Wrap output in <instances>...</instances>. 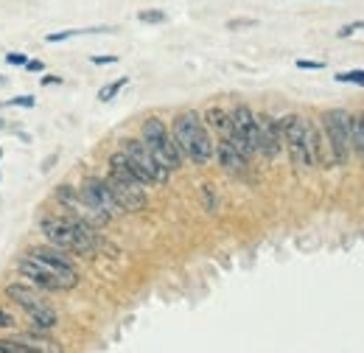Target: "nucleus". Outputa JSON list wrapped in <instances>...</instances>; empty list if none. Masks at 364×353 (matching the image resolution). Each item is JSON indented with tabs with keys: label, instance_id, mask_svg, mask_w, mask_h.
I'll list each match as a JSON object with an SVG mask.
<instances>
[{
	"label": "nucleus",
	"instance_id": "f257e3e1",
	"mask_svg": "<svg viewBox=\"0 0 364 353\" xmlns=\"http://www.w3.org/2000/svg\"><path fill=\"white\" fill-rule=\"evenodd\" d=\"M20 275L48 292H68L79 286V272L59 247H34L23 261Z\"/></svg>",
	"mask_w": 364,
	"mask_h": 353
},
{
	"label": "nucleus",
	"instance_id": "f03ea898",
	"mask_svg": "<svg viewBox=\"0 0 364 353\" xmlns=\"http://www.w3.org/2000/svg\"><path fill=\"white\" fill-rule=\"evenodd\" d=\"M40 230L46 233V238L65 250V253H76V255H92L98 250V236L95 227L85 219L65 214V216H46L40 221Z\"/></svg>",
	"mask_w": 364,
	"mask_h": 353
},
{
	"label": "nucleus",
	"instance_id": "7ed1b4c3",
	"mask_svg": "<svg viewBox=\"0 0 364 353\" xmlns=\"http://www.w3.org/2000/svg\"><path fill=\"white\" fill-rule=\"evenodd\" d=\"M174 140H177L182 154L191 157L199 166L210 163L213 154H216V146L210 140V132H208L205 121L196 112H182V115H177V121H174Z\"/></svg>",
	"mask_w": 364,
	"mask_h": 353
},
{
	"label": "nucleus",
	"instance_id": "20e7f679",
	"mask_svg": "<svg viewBox=\"0 0 364 353\" xmlns=\"http://www.w3.org/2000/svg\"><path fill=\"white\" fill-rule=\"evenodd\" d=\"M322 130L328 137V152L336 166H345L353 152V115L348 110H328L322 115Z\"/></svg>",
	"mask_w": 364,
	"mask_h": 353
},
{
	"label": "nucleus",
	"instance_id": "39448f33",
	"mask_svg": "<svg viewBox=\"0 0 364 353\" xmlns=\"http://www.w3.org/2000/svg\"><path fill=\"white\" fill-rule=\"evenodd\" d=\"M143 143L154 152V157L168 169V172H177L182 166V152L180 146H177V140H174V135H168L166 130V124L160 121V118H149V121H143Z\"/></svg>",
	"mask_w": 364,
	"mask_h": 353
},
{
	"label": "nucleus",
	"instance_id": "423d86ee",
	"mask_svg": "<svg viewBox=\"0 0 364 353\" xmlns=\"http://www.w3.org/2000/svg\"><path fill=\"white\" fill-rule=\"evenodd\" d=\"M6 295L28 314V320H31V325H34L37 331H50V328H56V322H59L56 311L50 309V306H46V300H43L31 286L9 283V286H6Z\"/></svg>",
	"mask_w": 364,
	"mask_h": 353
},
{
	"label": "nucleus",
	"instance_id": "0eeeda50",
	"mask_svg": "<svg viewBox=\"0 0 364 353\" xmlns=\"http://www.w3.org/2000/svg\"><path fill=\"white\" fill-rule=\"evenodd\" d=\"M124 154L129 157L132 169L137 172V176L146 182V185H166L171 172L154 157V152L143 143V140H127L124 143Z\"/></svg>",
	"mask_w": 364,
	"mask_h": 353
},
{
	"label": "nucleus",
	"instance_id": "6e6552de",
	"mask_svg": "<svg viewBox=\"0 0 364 353\" xmlns=\"http://www.w3.org/2000/svg\"><path fill=\"white\" fill-rule=\"evenodd\" d=\"M309 121L300 115H286L280 118V132H283V146L289 149V157L300 169H311V154H309Z\"/></svg>",
	"mask_w": 364,
	"mask_h": 353
},
{
	"label": "nucleus",
	"instance_id": "1a4fd4ad",
	"mask_svg": "<svg viewBox=\"0 0 364 353\" xmlns=\"http://www.w3.org/2000/svg\"><path fill=\"white\" fill-rule=\"evenodd\" d=\"M230 121H232V132L230 140L247 160L255 154V137H258V130H255V112L250 110V107H235L232 112H230Z\"/></svg>",
	"mask_w": 364,
	"mask_h": 353
},
{
	"label": "nucleus",
	"instance_id": "9d476101",
	"mask_svg": "<svg viewBox=\"0 0 364 353\" xmlns=\"http://www.w3.org/2000/svg\"><path fill=\"white\" fill-rule=\"evenodd\" d=\"M82 196L90 202L95 211H101L104 216H109V219H115V216H121L124 214V208L118 205V199L112 196V191H109V185H107V179H98V176H90L82 188Z\"/></svg>",
	"mask_w": 364,
	"mask_h": 353
},
{
	"label": "nucleus",
	"instance_id": "9b49d317",
	"mask_svg": "<svg viewBox=\"0 0 364 353\" xmlns=\"http://www.w3.org/2000/svg\"><path fill=\"white\" fill-rule=\"evenodd\" d=\"M255 130H258V137H255V152H261L264 157H277L280 149H283V132H280V121H274L272 115H255Z\"/></svg>",
	"mask_w": 364,
	"mask_h": 353
},
{
	"label": "nucleus",
	"instance_id": "f8f14e48",
	"mask_svg": "<svg viewBox=\"0 0 364 353\" xmlns=\"http://www.w3.org/2000/svg\"><path fill=\"white\" fill-rule=\"evenodd\" d=\"M107 185H109L112 196L118 199V205L124 208V214H137V211H143L149 205L143 185H129V182H121L115 176H107Z\"/></svg>",
	"mask_w": 364,
	"mask_h": 353
},
{
	"label": "nucleus",
	"instance_id": "ddd939ff",
	"mask_svg": "<svg viewBox=\"0 0 364 353\" xmlns=\"http://www.w3.org/2000/svg\"><path fill=\"white\" fill-rule=\"evenodd\" d=\"M216 154H219V163L228 169L230 174H244L247 172V157L230 143V140H222L216 146Z\"/></svg>",
	"mask_w": 364,
	"mask_h": 353
},
{
	"label": "nucleus",
	"instance_id": "4468645a",
	"mask_svg": "<svg viewBox=\"0 0 364 353\" xmlns=\"http://www.w3.org/2000/svg\"><path fill=\"white\" fill-rule=\"evenodd\" d=\"M205 121H208V127H210V130H216L222 137H230V132H232V121H230V115L225 112V110H219V107L208 110Z\"/></svg>",
	"mask_w": 364,
	"mask_h": 353
},
{
	"label": "nucleus",
	"instance_id": "2eb2a0df",
	"mask_svg": "<svg viewBox=\"0 0 364 353\" xmlns=\"http://www.w3.org/2000/svg\"><path fill=\"white\" fill-rule=\"evenodd\" d=\"M353 149L364 157V112L353 118Z\"/></svg>",
	"mask_w": 364,
	"mask_h": 353
},
{
	"label": "nucleus",
	"instance_id": "dca6fc26",
	"mask_svg": "<svg viewBox=\"0 0 364 353\" xmlns=\"http://www.w3.org/2000/svg\"><path fill=\"white\" fill-rule=\"evenodd\" d=\"M127 82H129V79H127V76H121L118 82H112V85H107V88H101V93H98V98H101V101H112V98L118 95V90H124V88H127Z\"/></svg>",
	"mask_w": 364,
	"mask_h": 353
},
{
	"label": "nucleus",
	"instance_id": "f3484780",
	"mask_svg": "<svg viewBox=\"0 0 364 353\" xmlns=\"http://www.w3.org/2000/svg\"><path fill=\"white\" fill-rule=\"evenodd\" d=\"M23 342L31 348V351H59V345H53V342H48V339H40V337H23Z\"/></svg>",
	"mask_w": 364,
	"mask_h": 353
},
{
	"label": "nucleus",
	"instance_id": "a211bd4d",
	"mask_svg": "<svg viewBox=\"0 0 364 353\" xmlns=\"http://www.w3.org/2000/svg\"><path fill=\"white\" fill-rule=\"evenodd\" d=\"M336 82H342V85H359V88H364V70H345V73H336Z\"/></svg>",
	"mask_w": 364,
	"mask_h": 353
},
{
	"label": "nucleus",
	"instance_id": "6ab92c4d",
	"mask_svg": "<svg viewBox=\"0 0 364 353\" xmlns=\"http://www.w3.org/2000/svg\"><path fill=\"white\" fill-rule=\"evenodd\" d=\"M137 20L140 23H166V11H140Z\"/></svg>",
	"mask_w": 364,
	"mask_h": 353
},
{
	"label": "nucleus",
	"instance_id": "aec40b11",
	"mask_svg": "<svg viewBox=\"0 0 364 353\" xmlns=\"http://www.w3.org/2000/svg\"><path fill=\"white\" fill-rule=\"evenodd\" d=\"M252 26H258V20H252V17H244V20H230V23H228L230 31H235V28H252Z\"/></svg>",
	"mask_w": 364,
	"mask_h": 353
},
{
	"label": "nucleus",
	"instance_id": "412c9836",
	"mask_svg": "<svg viewBox=\"0 0 364 353\" xmlns=\"http://www.w3.org/2000/svg\"><path fill=\"white\" fill-rule=\"evenodd\" d=\"M297 68L300 70H322L325 62H309V59H297Z\"/></svg>",
	"mask_w": 364,
	"mask_h": 353
},
{
	"label": "nucleus",
	"instance_id": "4be33fe9",
	"mask_svg": "<svg viewBox=\"0 0 364 353\" xmlns=\"http://www.w3.org/2000/svg\"><path fill=\"white\" fill-rule=\"evenodd\" d=\"M37 101H34V95H17V98H11V107H34Z\"/></svg>",
	"mask_w": 364,
	"mask_h": 353
},
{
	"label": "nucleus",
	"instance_id": "5701e85b",
	"mask_svg": "<svg viewBox=\"0 0 364 353\" xmlns=\"http://www.w3.org/2000/svg\"><path fill=\"white\" fill-rule=\"evenodd\" d=\"M0 328H14V317H11V311L0 309Z\"/></svg>",
	"mask_w": 364,
	"mask_h": 353
},
{
	"label": "nucleus",
	"instance_id": "b1692460",
	"mask_svg": "<svg viewBox=\"0 0 364 353\" xmlns=\"http://www.w3.org/2000/svg\"><path fill=\"white\" fill-rule=\"evenodd\" d=\"M9 65H26V53H6Z\"/></svg>",
	"mask_w": 364,
	"mask_h": 353
},
{
	"label": "nucleus",
	"instance_id": "393cba45",
	"mask_svg": "<svg viewBox=\"0 0 364 353\" xmlns=\"http://www.w3.org/2000/svg\"><path fill=\"white\" fill-rule=\"evenodd\" d=\"M26 68H28V70H31V73H40V70H43V68H46V65H43V62H40V59H26Z\"/></svg>",
	"mask_w": 364,
	"mask_h": 353
},
{
	"label": "nucleus",
	"instance_id": "a878e982",
	"mask_svg": "<svg viewBox=\"0 0 364 353\" xmlns=\"http://www.w3.org/2000/svg\"><path fill=\"white\" fill-rule=\"evenodd\" d=\"M92 62L95 65H112V62H118V56H92Z\"/></svg>",
	"mask_w": 364,
	"mask_h": 353
},
{
	"label": "nucleus",
	"instance_id": "bb28decb",
	"mask_svg": "<svg viewBox=\"0 0 364 353\" xmlns=\"http://www.w3.org/2000/svg\"><path fill=\"white\" fill-rule=\"evenodd\" d=\"M359 28H364V23H356V26H345V28L339 31V37H348V34H353V31H359Z\"/></svg>",
	"mask_w": 364,
	"mask_h": 353
},
{
	"label": "nucleus",
	"instance_id": "cd10ccee",
	"mask_svg": "<svg viewBox=\"0 0 364 353\" xmlns=\"http://www.w3.org/2000/svg\"><path fill=\"white\" fill-rule=\"evenodd\" d=\"M59 82H62V79H59V76H46V79H43V85H59Z\"/></svg>",
	"mask_w": 364,
	"mask_h": 353
},
{
	"label": "nucleus",
	"instance_id": "c85d7f7f",
	"mask_svg": "<svg viewBox=\"0 0 364 353\" xmlns=\"http://www.w3.org/2000/svg\"><path fill=\"white\" fill-rule=\"evenodd\" d=\"M0 353H6V345H3V342H0Z\"/></svg>",
	"mask_w": 364,
	"mask_h": 353
},
{
	"label": "nucleus",
	"instance_id": "c756f323",
	"mask_svg": "<svg viewBox=\"0 0 364 353\" xmlns=\"http://www.w3.org/2000/svg\"><path fill=\"white\" fill-rule=\"evenodd\" d=\"M0 130H3V121H0Z\"/></svg>",
	"mask_w": 364,
	"mask_h": 353
}]
</instances>
